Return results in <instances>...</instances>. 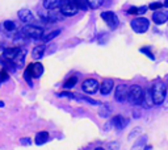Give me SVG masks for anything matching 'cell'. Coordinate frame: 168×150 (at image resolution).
Masks as SVG:
<instances>
[{
    "label": "cell",
    "mask_w": 168,
    "mask_h": 150,
    "mask_svg": "<svg viewBox=\"0 0 168 150\" xmlns=\"http://www.w3.org/2000/svg\"><path fill=\"white\" fill-rule=\"evenodd\" d=\"M127 12H129V15H139V8H135V7H133V8H130Z\"/></svg>",
    "instance_id": "cell-31"
},
{
    "label": "cell",
    "mask_w": 168,
    "mask_h": 150,
    "mask_svg": "<svg viewBox=\"0 0 168 150\" xmlns=\"http://www.w3.org/2000/svg\"><path fill=\"white\" fill-rule=\"evenodd\" d=\"M112 126H113V125H112V121L109 120V121H107V124L104 125V131H105V132H108V131H109V129L112 128Z\"/></svg>",
    "instance_id": "cell-32"
},
{
    "label": "cell",
    "mask_w": 168,
    "mask_h": 150,
    "mask_svg": "<svg viewBox=\"0 0 168 150\" xmlns=\"http://www.w3.org/2000/svg\"><path fill=\"white\" fill-rule=\"evenodd\" d=\"M141 51H142V53H144V54H146V55H149V58H150V59H152V61H154V59H155V57H154V54L150 51L149 49L142 48V49H141Z\"/></svg>",
    "instance_id": "cell-26"
},
{
    "label": "cell",
    "mask_w": 168,
    "mask_h": 150,
    "mask_svg": "<svg viewBox=\"0 0 168 150\" xmlns=\"http://www.w3.org/2000/svg\"><path fill=\"white\" fill-rule=\"evenodd\" d=\"M150 91H151V95H152L154 103H155V105H156V104H162V103L164 101L167 91H168V87L163 81H155L152 84V87L150 88Z\"/></svg>",
    "instance_id": "cell-1"
},
{
    "label": "cell",
    "mask_w": 168,
    "mask_h": 150,
    "mask_svg": "<svg viewBox=\"0 0 168 150\" xmlns=\"http://www.w3.org/2000/svg\"><path fill=\"white\" fill-rule=\"evenodd\" d=\"M146 142H147V136H142V137H141V138L137 141V144L133 146V149H131V150H135V149H138V148H141V146H143L144 144H146Z\"/></svg>",
    "instance_id": "cell-24"
},
{
    "label": "cell",
    "mask_w": 168,
    "mask_h": 150,
    "mask_svg": "<svg viewBox=\"0 0 168 150\" xmlns=\"http://www.w3.org/2000/svg\"><path fill=\"white\" fill-rule=\"evenodd\" d=\"M95 150H108V149H105V148H96Z\"/></svg>",
    "instance_id": "cell-34"
},
{
    "label": "cell",
    "mask_w": 168,
    "mask_h": 150,
    "mask_svg": "<svg viewBox=\"0 0 168 150\" xmlns=\"http://www.w3.org/2000/svg\"><path fill=\"white\" fill-rule=\"evenodd\" d=\"M3 28L5 29L7 32H13L17 29V25H16L15 21H11V20H8V21H4V24H3Z\"/></svg>",
    "instance_id": "cell-19"
},
{
    "label": "cell",
    "mask_w": 168,
    "mask_h": 150,
    "mask_svg": "<svg viewBox=\"0 0 168 150\" xmlns=\"http://www.w3.org/2000/svg\"><path fill=\"white\" fill-rule=\"evenodd\" d=\"M127 94H129V88L125 84H120V86H117V88H116L114 98H116L118 103H124L127 100Z\"/></svg>",
    "instance_id": "cell-10"
},
{
    "label": "cell",
    "mask_w": 168,
    "mask_h": 150,
    "mask_svg": "<svg viewBox=\"0 0 168 150\" xmlns=\"http://www.w3.org/2000/svg\"><path fill=\"white\" fill-rule=\"evenodd\" d=\"M20 53H21V49L20 48H16V46H13V48H7L4 50V53H3V57H4L5 62H12Z\"/></svg>",
    "instance_id": "cell-11"
},
{
    "label": "cell",
    "mask_w": 168,
    "mask_h": 150,
    "mask_svg": "<svg viewBox=\"0 0 168 150\" xmlns=\"http://www.w3.org/2000/svg\"><path fill=\"white\" fill-rule=\"evenodd\" d=\"M17 15H19V19L21 20L22 22H25V24H29V22L34 21V16H33V13L29 11V9H26V8L20 9Z\"/></svg>",
    "instance_id": "cell-12"
},
{
    "label": "cell",
    "mask_w": 168,
    "mask_h": 150,
    "mask_svg": "<svg viewBox=\"0 0 168 150\" xmlns=\"http://www.w3.org/2000/svg\"><path fill=\"white\" fill-rule=\"evenodd\" d=\"M8 79V74L5 72V70H3V71H0V82H4Z\"/></svg>",
    "instance_id": "cell-29"
},
{
    "label": "cell",
    "mask_w": 168,
    "mask_h": 150,
    "mask_svg": "<svg viewBox=\"0 0 168 150\" xmlns=\"http://www.w3.org/2000/svg\"><path fill=\"white\" fill-rule=\"evenodd\" d=\"M49 141V133L47 132H39L37 133V136H36V140H34V142L37 145H44L46 144V142Z\"/></svg>",
    "instance_id": "cell-16"
},
{
    "label": "cell",
    "mask_w": 168,
    "mask_h": 150,
    "mask_svg": "<svg viewBox=\"0 0 168 150\" xmlns=\"http://www.w3.org/2000/svg\"><path fill=\"white\" fill-rule=\"evenodd\" d=\"M21 145H30V140L29 138H22L21 140Z\"/></svg>",
    "instance_id": "cell-33"
},
{
    "label": "cell",
    "mask_w": 168,
    "mask_h": 150,
    "mask_svg": "<svg viewBox=\"0 0 168 150\" xmlns=\"http://www.w3.org/2000/svg\"><path fill=\"white\" fill-rule=\"evenodd\" d=\"M113 86H114L113 79H105V81L101 83V86H100V92L103 95H109L110 91L113 90Z\"/></svg>",
    "instance_id": "cell-14"
},
{
    "label": "cell",
    "mask_w": 168,
    "mask_h": 150,
    "mask_svg": "<svg viewBox=\"0 0 168 150\" xmlns=\"http://www.w3.org/2000/svg\"><path fill=\"white\" fill-rule=\"evenodd\" d=\"M141 132H142V128H135V129H133V132L129 134V140L131 141L134 137H137L138 134H141Z\"/></svg>",
    "instance_id": "cell-25"
},
{
    "label": "cell",
    "mask_w": 168,
    "mask_h": 150,
    "mask_svg": "<svg viewBox=\"0 0 168 150\" xmlns=\"http://www.w3.org/2000/svg\"><path fill=\"white\" fill-rule=\"evenodd\" d=\"M118 149H120V144H116V142L108 144V150H118Z\"/></svg>",
    "instance_id": "cell-27"
},
{
    "label": "cell",
    "mask_w": 168,
    "mask_h": 150,
    "mask_svg": "<svg viewBox=\"0 0 168 150\" xmlns=\"http://www.w3.org/2000/svg\"><path fill=\"white\" fill-rule=\"evenodd\" d=\"M98 88H100V86H98V82L96 79H85L83 82V84H81V90H83L85 94H90V95L96 94L98 91Z\"/></svg>",
    "instance_id": "cell-8"
},
{
    "label": "cell",
    "mask_w": 168,
    "mask_h": 150,
    "mask_svg": "<svg viewBox=\"0 0 168 150\" xmlns=\"http://www.w3.org/2000/svg\"><path fill=\"white\" fill-rule=\"evenodd\" d=\"M101 19L104 20L105 22L108 24V26H109V29H116L118 24H120V21H118V17L116 16V13L112 12V11H107V12H103L101 13Z\"/></svg>",
    "instance_id": "cell-7"
},
{
    "label": "cell",
    "mask_w": 168,
    "mask_h": 150,
    "mask_svg": "<svg viewBox=\"0 0 168 150\" xmlns=\"http://www.w3.org/2000/svg\"><path fill=\"white\" fill-rule=\"evenodd\" d=\"M142 104H143V107H146V108H151V107L155 105V103H154V100H152V95H151L150 90H146V91H144Z\"/></svg>",
    "instance_id": "cell-15"
},
{
    "label": "cell",
    "mask_w": 168,
    "mask_h": 150,
    "mask_svg": "<svg viewBox=\"0 0 168 150\" xmlns=\"http://www.w3.org/2000/svg\"><path fill=\"white\" fill-rule=\"evenodd\" d=\"M162 7H163L162 3H152V4L150 5V9H154V11H155V9H159V8H162Z\"/></svg>",
    "instance_id": "cell-30"
},
{
    "label": "cell",
    "mask_w": 168,
    "mask_h": 150,
    "mask_svg": "<svg viewBox=\"0 0 168 150\" xmlns=\"http://www.w3.org/2000/svg\"><path fill=\"white\" fill-rule=\"evenodd\" d=\"M163 5H166V7H168V0H166V1H164V4Z\"/></svg>",
    "instance_id": "cell-35"
},
{
    "label": "cell",
    "mask_w": 168,
    "mask_h": 150,
    "mask_svg": "<svg viewBox=\"0 0 168 150\" xmlns=\"http://www.w3.org/2000/svg\"><path fill=\"white\" fill-rule=\"evenodd\" d=\"M130 25H131V29L135 33H144L149 31L150 21L146 17H137V19L131 20Z\"/></svg>",
    "instance_id": "cell-6"
},
{
    "label": "cell",
    "mask_w": 168,
    "mask_h": 150,
    "mask_svg": "<svg viewBox=\"0 0 168 150\" xmlns=\"http://www.w3.org/2000/svg\"><path fill=\"white\" fill-rule=\"evenodd\" d=\"M42 74H44V66L39 62H36V63H30V65L26 67L24 76H25L26 81L30 83V78H39Z\"/></svg>",
    "instance_id": "cell-3"
},
{
    "label": "cell",
    "mask_w": 168,
    "mask_h": 150,
    "mask_svg": "<svg viewBox=\"0 0 168 150\" xmlns=\"http://www.w3.org/2000/svg\"><path fill=\"white\" fill-rule=\"evenodd\" d=\"M167 87H168V86H167Z\"/></svg>",
    "instance_id": "cell-37"
},
{
    "label": "cell",
    "mask_w": 168,
    "mask_h": 150,
    "mask_svg": "<svg viewBox=\"0 0 168 150\" xmlns=\"http://www.w3.org/2000/svg\"><path fill=\"white\" fill-rule=\"evenodd\" d=\"M1 107H4V103H3V101H0V108H1Z\"/></svg>",
    "instance_id": "cell-36"
},
{
    "label": "cell",
    "mask_w": 168,
    "mask_h": 150,
    "mask_svg": "<svg viewBox=\"0 0 168 150\" xmlns=\"http://www.w3.org/2000/svg\"><path fill=\"white\" fill-rule=\"evenodd\" d=\"M59 1H61V0H42V4H44L46 9L53 11V9H55L59 5Z\"/></svg>",
    "instance_id": "cell-18"
},
{
    "label": "cell",
    "mask_w": 168,
    "mask_h": 150,
    "mask_svg": "<svg viewBox=\"0 0 168 150\" xmlns=\"http://www.w3.org/2000/svg\"><path fill=\"white\" fill-rule=\"evenodd\" d=\"M75 5L78 7V9H87V1L85 0H71Z\"/></svg>",
    "instance_id": "cell-21"
},
{
    "label": "cell",
    "mask_w": 168,
    "mask_h": 150,
    "mask_svg": "<svg viewBox=\"0 0 168 150\" xmlns=\"http://www.w3.org/2000/svg\"><path fill=\"white\" fill-rule=\"evenodd\" d=\"M112 121V125H113V128H116V131H122V129H125L127 125H129V119L124 117V116L121 115H117L114 116L113 119L110 120Z\"/></svg>",
    "instance_id": "cell-9"
},
{
    "label": "cell",
    "mask_w": 168,
    "mask_h": 150,
    "mask_svg": "<svg viewBox=\"0 0 168 150\" xmlns=\"http://www.w3.org/2000/svg\"><path fill=\"white\" fill-rule=\"evenodd\" d=\"M78 83V78L76 76H70V78L67 79V81L64 82V84H63V87L64 88H67V90H70V88H74V86Z\"/></svg>",
    "instance_id": "cell-20"
},
{
    "label": "cell",
    "mask_w": 168,
    "mask_h": 150,
    "mask_svg": "<svg viewBox=\"0 0 168 150\" xmlns=\"http://www.w3.org/2000/svg\"><path fill=\"white\" fill-rule=\"evenodd\" d=\"M45 50H46V46H45V45L36 46V48L33 49V51H32V57H33V58H36V59L42 58V57H44Z\"/></svg>",
    "instance_id": "cell-17"
},
{
    "label": "cell",
    "mask_w": 168,
    "mask_h": 150,
    "mask_svg": "<svg viewBox=\"0 0 168 150\" xmlns=\"http://www.w3.org/2000/svg\"><path fill=\"white\" fill-rule=\"evenodd\" d=\"M59 96H62V98H70V99H74L75 98V94H72V92H61Z\"/></svg>",
    "instance_id": "cell-28"
},
{
    "label": "cell",
    "mask_w": 168,
    "mask_h": 150,
    "mask_svg": "<svg viewBox=\"0 0 168 150\" xmlns=\"http://www.w3.org/2000/svg\"><path fill=\"white\" fill-rule=\"evenodd\" d=\"M87 1V4L91 7V8H98L101 4H103V0H85Z\"/></svg>",
    "instance_id": "cell-23"
},
{
    "label": "cell",
    "mask_w": 168,
    "mask_h": 150,
    "mask_svg": "<svg viewBox=\"0 0 168 150\" xmlns=\"http://www.w3.org/2000/svg\"><path fill=\"white\" fill-rule=\"evenodd\" d=\"M58 34H61V29H57V31H54V32L49 33L47 36H45V37H44V41H45V42L50 41V40H53V38H55V37H57Z\"/></svg>",
    "instance_id": "cell-22"
},
{
    "label": "cell",
    "mask_w": 168,
    "mask_h": 150,
    "mask_svg": "<svg viewBox=\"0 0 168 150\" xmlns=\"http://www.w3.org/2000/svg\"><path fill=\"white\" fill-rule=\"evenodd\" d=\"M59 11H61L62 15L67 16V17H71V16H75L78 13V7L71 1V0H61L58 5Z\"/></svg>",
    "instance_id": "cell-4"
},
{
    "label": "cell",
    "mask_w": 168,
    "mask_h": 150,
    "mask_svg": "<svg viewBox=\"0 0 168 150\" xmlns=\"http://www.w3.org/2000/svg\"><path fill=\"white\" fill-rule=\"evenodd\" d=\"M152 20H154V22H155V24H164V22L168 21V12H166V11L154 12Z\"/></svg>",
    "instance_id": "cell-13"
},
{
    "label": "cell",
    "mask_w": 168,
    "mask_h": 150,
    "mask_svg": "<svg viewBox=\"0 0 168 150\" xmlns=\"http://www.w3.org/2000/svg\"><path fill=\"white\" fill-rule=\"evenodd\" d=\"M21 34L26 38H41L44 36V29L37 25H25L21 29Z\"/></svg>",
    "instance_id": "cell-5"
},
{
    "label": "cell",
    "mask_w": 168,
    "mask_h": 150,
    "mask_svg": "<svg viewBox=\"0 0 168 150\" xmlns=\"http://www.w3.org/2000/svg\"><path fill=\"white\" fill-rule=\"evenodd\" d=\"M143 88L138 84H134L129 87V94H127V101L133 105H141L143 100Z\"/></svg>",
    "instance_id": "cell-2"
}]
</instances>
